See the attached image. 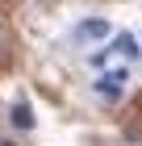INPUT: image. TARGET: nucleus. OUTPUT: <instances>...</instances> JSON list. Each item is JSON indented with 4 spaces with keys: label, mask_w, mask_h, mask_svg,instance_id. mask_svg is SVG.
Wrapping results in <instances>:
<instances>
[{
    "label": "nucleus",
    "mask_w": 142,
    "mask_h": 146,
    "mask_svg": "<svg viewBox=\"0 0 142 146\" xmlns=\"http://www.w3.org/2000/svg\"><path fill=\"white\" fill-rule=\"evenodd\" d=\"M125 84H130V75H125V71H105V75L96 79V92L105 96V100H117L121 92H125Z\"/></svg>",
    "instance_id": "f257e3e1"
},
{
    "label": "nucleus",
    "mask_w": 142,
    "mask_h": 146,
    "mask_svg": "<svg viewBox=\"0 0 142 146\" xmlns=\"http://www.w3.org/2000/svg\"><path fill=\"white\" fill-rule=\"evenodd\" d=\"M9 121H13V129H33V109H29L25 100H17V104L9 109Z\"/></svg>",
    "instance_id": "f03ea898"
},
{
    "label": "nucleus",
    "mask_w": 142,
    "mask_h": 146,
    "mask_svg": "<svg viewBox=\"0 0 142 146\" xmlns=\"http://www.w3.org/2000/svg\"><path fill=\"white\" fill-rule=\"evenodd\" d=\"M113 54H121V58H134V54H142V50H138V42H134L130 34H121V38H113Z\"/></svg>",
    "instance_id": "7ed1b4c3"
},
{
    "label": "nucleus",
    "mask_w": 142,
    "mask_h": 146,
    "mask_svg": "<svg viewBox=\"0 0 142 146\" xmlns=\"http://www.w3.org/2000/svg\"><path fill=\"white\" fill-rule=\"evenodd\" d=\"M79 38H109V21H105V17L84 21V25H79Z\"/></svg>",
    "instance_id": "20e7f679"
},
{
    "label": "nucleus",
    "mask_w": 142,
    "mask_h": 146,
    "mask_svg": "<svg viewBox=\"0 0 142 146\" xmlns=\"http://www.w3.org/2000/svg\"><path fill=\"white\" fill-rule=\"evenodd\" d=\"M121 146H142V129H138V125L121 129Z\"/></svg>",
    "instance_id": "39448f33"
},
{
    "label": "nucleus",
    "mask_w": 142,
    "mask_h": 146,
    "mask_svg": "<svg viewBox=\"0 0 142 146\" xmlns=\"http://www.w3.org/2000/svg\"><path fill=\"white\" fill-rule=\"evenodd\" d=\"M0 146H17V142H13V138H0Z\"/></svg>",
    "instance_id": "423d86ee"
}]
</instances>
